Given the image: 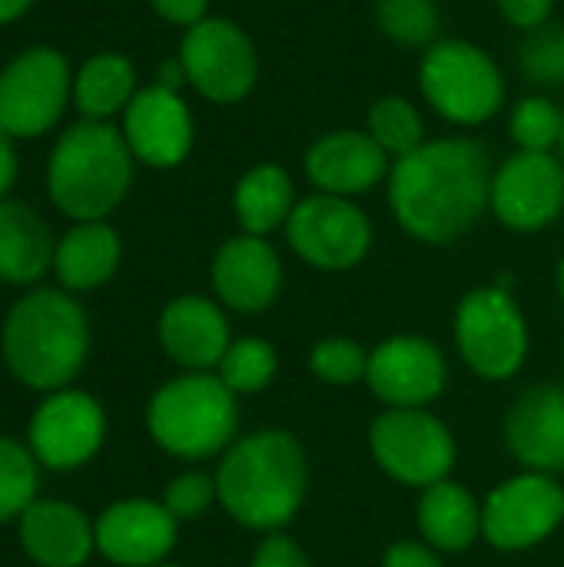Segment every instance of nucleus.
<instances>
[{
	"label": "nucleus",
	"instance_id": "31",
	"mask_svg": "<svg viewBox=\"0 0 564 567\" xmlns=\"http://www.w3.org/2000/svg\"><path fill=\"white\" fill-rule=\"evenodd\" d=\"M376 23L399 47H432L442 13L435 0H376Z\"/></svg>",
	"mask_w": 564,
	"mask_h": 567
},
{
	"label": "nucleus",
	"instance_id": "5",
	"mask_svg": "<svg viewBox=\"0 0 564 567\" xmlns=\"http://www.w3.org/2000/svg\"><path fill=\"white\" fill-rule=\"evenodd\" d=\"M146 429L173 458L199 462L223 455L239 432L236 392L213 372H183L153 392Z\"/></svg>",
	"mask_w": 564,
	"mask_h": 567
},
{
	"label": "nucleus",
	"instance_id": "2",
	"mask_svg": "<svg viewBox=\"0 0 564 567\" xmlns=\"http://www.w3.org/2000/svg\"><path fill=\"white\" fill-rule=\"evenodd\" d=\"M309 488V462L299 439L286 429H259L236 439L216 468V498L223 512L249 532L286 528Z\"/></svg>",
	"mask_w": 564,
	"mask_h": 567
},
{
	"label": "nucleus",
	"instance_id": "15",
	"mask_svg": "<svg viewBox=\"0 0 564 567\" xmlns=\"http://www.w3.org/2000/svg\"><path fill=\"white\" fill-rule=\"evenodd\" d=\"M449 382L445 355L422 336H392L369 352L366 385L389 409H425Z\"/></svg>",
	"mask_w": 564,
	"mask_h": 567
},
{
	"label": "nucleus",
	"instance_id": "34",
	"mask_svg": "<svg viewBox=\"0 0 564 567\" xmlns=\"http://www.w3.org/2000/svg\"><path fill=\"white\" fill-rule=\"evenodd\" d=\"M522 70L532 83L558 86L564 83V23H545L532 30L522 43Z\"/></svg>",
	"mask_w": 564,
	"mask_h": 567
},
{
	"label": "nucleus",
	"instance_id": "16",
	"mask_svg": "<svg viewBox=\"0 0 564 567\" xmlns=\"http://www.w3.org/2000/svg\"><path fill=\"white\" fill-rule=\"evenodd\" d=\"M120 130L133 159L153 169H173L193 150V113L176 90L160 83L136 90Z\"/></svg>",
	"mask_w": 564,
	"mask_h": 567
},
{
	"label": "nucleus",
	"instance_id": "27",
	"mask_svg": "<svg viewBox=\"0 0 564 567\" xmlns=\"http://www.w3.org/2000/svg\"><path fill=\"white\" fill-rule=\"evenodd\" d=\"M136 96V66L113 50L93 53L73 73V106L83 120H103L123 113Z\"/></svg>",
	"mask_w": 564,
	"mask_h": 567
},
{
	"label": "nucleus",
	"instance_id": "1",
	"mask_svg": "<svg viewBox=\"0 0 564 567\" xmlns=\"http://www.w3.org/2000/svg\"><path fill=\"white\" fill-rule=\"evenodd\" d=\"M492 176L482 143L469 136L425 140L389 169L392 216L419 243H455L489 209Z\"/></svg>",
	"mask_w": 564,
	"mask_h": 567
},
{
	"label": "nucleus",
	"instance_id": "3",
	"mask_svg": "<svg viewBox=\"0 0 564 567\" xmlns=\"http://www.w3.org/2000/svg\"><path fill=\"white\" fill-rule=\"evenodd\" d=\"M0 352L17 382L37 392L66 389L90 355V322L66 289L33 286L0 329Z\"/></svg>",
	"mask_w": 564,
	"mask_h": 567
},
{
	"label": "nucleus",
	"instance_id": "9",
	"mask_svg": "<svg viewBox=\"0 0 564 567\" xmlns=\"http://www.w3.org/2000/svg\"><path fill=\"white\" fill-rule=\"evenodd\" d=\"M369 452L389 478L409 488L445 482L459 458L455 435L425 409H386L369 425Z\"/></svg>",
	"mask_w": 564,
	"mask_h": 567
},
{
	"label": "nucleus",
	"instance_id": "6",
	"mask_svg": "<svg viewBox=\"0 0 564 567\" xmlns=\"http://www.w3.org/2000/svg\"><path fill=\"white\" fill-rule=\"evenodd\" d=\"M419 86L429 106L459 126L489 123L505 103L499 63L469 40H435L419 63Z\"/></svg>",
	"mask_w": 564,
	"mask_h": 567
},
{
	"label": "nucleus",
	"instance_id": "22",
	"mask_svg": "<svg viewBox=\"0 0 564 567\" xmlns=\"http://www.w3.org/2000/svg\"><path fill=\"white\" fill-rule=\"evenodd\" d=\"M20 545L33 565L83 567L96 551V532L76 505L37 498L20 515Z\"/></svg>",
	"mask_w": 564,
	"mask_h": 567
},
{
	"label": "nucleus",
	"instance_id": "28",
	"mask_svg": "<svg viewBox=\"0 0 564 567\" xmlns=\"http://www.w3.org/2000/svg\"><path fill=\"white\" fill-rule=\"evenodd\" d=\"M366 133L386 150V156H396V159L416 153V150L425 143L422 113L416 110L412 100H406V96H399V93L379 96V100L369 106Z\"/></svg>",
	"mask_w": 564,
	"mask_h": 567
},
{
	"label": "nucleus",
	"instance_id": "10",
	"mask_svg": "<svg viewBox=\"0 0 564 567\" xmlns=\"http://www.w3.org/2000/svg\"><path fill=\"white\" fill-rule=\"evenodd\" d=\"M286 239L306 266L346 272L369 256L372 223L352 199L316 193L296 203L286 223Z\"/></svg>",
	"mask_w": 564,
	"mask_h": 567
},
{
	"label": "nucleus",
	"instance_id": "12",
	"mask_svg": "<svg viewBox=\"0 0 564 567\" xmlns=\"http://www.w3.org/2000/svg\"><path fill=\"white\" fill-rule=\"evenodd\" d=\"M186 83L209 103H239L259 73L253 40L226 17H206L193 23L180 43Z\"/></svg>",
	"mask_w": 564,
	"mask_h": 567
},
{
	"label": "nucleus",
	"instance_id": "8",
	"mask_svg": "<svg viewBox=\"0 0 564 567\" xmlns=\"http://www.w3.org/2000/svg\"><path fill=\"white\" fill-rule=\"evenodd\" d=\"M73 100V70L57 47H27L0 70V133L37 140Z\"/></svg>",
	"mask_w": 564,
	"mask_h": 567
},
{
	"label": "nucleus",
	"instance_id": "44",
	"mask_svg": "<svg viewBox=\"0 0 564 567\" xmlns=\"http://www.w3.org/2000/svg\"><path fill=\"white\" fill-rule=\"evenodd\" d=\"M150 567H180V565H170V561H160V565H150Z\"/></svg>",
	"mask_w": 564,
	"mask_h": 567
},
{
	"label": "nucleus",
	"instance_id": "35",
	"mask_svg": "<svg viewBox=\"0 0 564 567\" xmlns=\"http://www.w3.org/2000/svg\"><path fill=\"white\" fill-rule=\"evenodd\" d=\"M213 502H219L216 475H206V472H183L163 492V505L176 522H196L199 515L209 512Z\"/></svg>",
	"mask_w": 564,
	"mask_h": 567
},
{
	"label": "nucleus",
	"instance_id": "29",
	"mask_svg": "<svg viewBox=\"0 0 564 567\" xmlns=\"http://www.w3.org/2000/svg\"><path fill=\"white\" fill-rule=\"evenodd\" d=\"M40 462L17 439L0 435V525L20 522V515L37 502Z\"/></svg>",
	"mask_w": 564,
	"mask_h": 567
},
{
	"label": "nucleus",
	"instance_id": "23",
	"mask_svg": "<svg viewBox=\"0 0 564 567\" xmlns=\"http://www.w3.org/2000/svg\"><path fill=\"white\" fill-rule=\"evenodd\" d=\"M123 256L120 233L106 223H76L70 226L53 249V272L60 289L66 292H90L113 279Z\"/></svg>",
	"mask_w": 564,
	"mask_h": 567
},
{
	"label": "nucleus",
	"instance_id": "4",
	"mask_svg": "<svg viewBox=\"0 0 564 567\" xmlns=\"http://www.w3.org/2000/svg\"><path fill=\"white\" fill-rule=\"evenodd\" d=\"M133 163L123 130L103 120H76L50 150V203L73 223L106 219L130 193Z\"/></svg>",
	"mask_w": 564,
	"mask_h": 567
},
{
	"label": "nucleus",
	"instance_id": "13",
	"mask_svg": "<svg viewBox=\"0 0 564 567\" xmlns=\"http://www.w3.org/2000/svg\"><path fill=\"white\" fill-rule=\"evenodd\" d=\"M106 439V412L83 389H57L37 405L27 425V449L50 472H73L96 458Z\"/></svg>",
	"mask_w": 564,
	"mask_h": 567
},
{
	"label": "nucleus",
	"instance_id": "33",
	"mask_svg": "<svg viewBox=\"0 0 564 567\" xmlns=\"http://www.w3.org/2000/svg\"><path fill=\"white\" fill-rule=\"evenodd\" d=\"M309 369L319 382L332 389L359 385L369 372V352L352 339H322L309 352Z\"/></svg>",
	"mask_w": 564,
	"mask_h": 567
},
{
	"label": "nucleus",
	"instance_id": "37",
	"mask_svg": "<svg viewBox=\"0 0 564 567\" xmlns=\"http://www.w3.org/2000/svg\"><path fill=\"white\" fill-rule=\"evenodd\" d=\"M499 10L512 27L532 33V30H539V27H545L552 20L555 0H499Z\"/></svg>",
	"mask_w": 564,
	"mask_h": 567
},
{
	"label": "nucleus",
	"instance_id": "24",
	"mask_svg": "<svg viewBox=\"0 0 564 567\" xmlns=\"http://www.w3.org/2000/svg\"><path fill=\"white\" fill-rule=\"evenodd\" d=\"M53 236L40 213L17 199H0V282L37 286L53 269Z\"/></svg>",
	"mask_w": 564,
	"mask_h": 567
},
{
	"label": "nucleus",
	"instance_id": "38",
	"mask_svg": "<svg viewBox=\"0 0 564 567\" xmlns=\"http://www.w3.org/2000/svg\"><path fill=\"white\" fill-rule=\"evenodd\" d=\"M382 567H445L439 551L429 548L425 542H396L386 558H382Z\"/></svg>",
	"mask_w": 564,
	"mask_h": 567
},
{
	"label": "nucleus",
	"instance_id": "26",
	"mask_svg": "<svg viewBox=\"0 0 564 567\" xmlns=\"http://www.w3.org/2000/svg\"><path fill=\"white\" fill-rule=\"evenodd\" d=\"M296 203L299 199H296L293 176L276 163L253 166L249 173L239 176V183L233 189V213H236L243 233L263 236V239L279 226L286 229Z\"/></svg>",
	"mask_w": 564,
	"mask_h": 567
},
{
	"label": "nucleus",
	"instance_id": "41",
	"mask_svg": "<svg viewBox=\"0 0 564 567\" xmlns=\"http://www.w3.org/2000/svg\"><path fill=\"white\" fill-rule=\"evenodd\" d=\"M156 83H160V86H166V90H176V93H180V86L186 83V70H183V60H180V56H173V60L160 63Z\"/></svg>",
	"mask_w": 564,
	"mask_h": 567
},
{
	"label": "nucleus",
	"instance_id": "32",
	"mask_svg": "<svg viewBox=\"0 0 564 567\" xmlns=\"http://www.w3.org/2000/svg\"><path fill=\"white\" fill-rule=\"evenodd\" d=\"M562 126L564 110H558L548 96H525L509 116V133L525 153H552L562 143Z\"/></svg>",
	"mask_w": 564,
	"mask_h": 567
},
{
	"label": "nucleus",
	"instance_id": "20",
	"mask_svg": "<svg viewBox=\"0 0 564 567\" xmlns=\"http://www.w3.org/2000/svg\"><path fill=\"white\" fill-rule=\"evenodd\" d=\"M505 445L525 472H564V389L535 385L512 405L505 419Z\"/></svg>",
	"mask_w": 564,
	"mask_h": 567
},
{
	"label": "nucleus",
	"instance_id": "21",
	"mask_svg": "<svg viewBox=\"0 0 564 567\" xmlns=\"http://www.w3.org/2000/svg\"><path fill=\"white\" fill-rule=\"evenodd\" d=\"M156 332L163 352L186 372L219 369L226 349L233 346L229 322L219 302L206 296H176L173 302H166Z\"/></svg>",
	"mask_w": 564,
	"mask_h": 567
},
{
	"label": "nucleus",
	"instance_id": "18",
	"mask_svg": "<svg viewBox=\"0 0 564 567\" xmlns=\"http://www.w3.org/2000/svg\"><path fill=\"white\" fill-rule=\"evenodd\" d=\"M213 292L216 299L243 316L266 312L283 289V262L279 252L263 236H233L213 256Z\"/></svg>",
	"mask_w": 564,
	"mask_h": 567
},
{
	"label": "nucleus",
	"instance_id": "30",
	"mask_svg": "<svg viewBox=\"0 0 564 567\" xmlns=\"http://www.w3.org/2000/svg\"><path fill=\"white\" fill-rule=\"evenodd\" d=\"M276 369H279V355H276L273 342L256 339V336H246V339H236L226 349L216 375L236 395H256V392L269 389V382L276 379Z\"/></svg>",
	"mask_w": 564,
	"mask_h": 567
},
{
	"label": "nucleus",
	"instance_id": "43",
	"mask_svg": "<svg viewBox=\"0 0 564 567\" xmlns=\"http://www.w3.org/2000/svg\"><path fill=\"white\" fill-rule=\"evenodd\" d=\"M558 292H562V302H564V259H562V266H558Z\"/></svg>",
	"mask_w": 564,
	"mask_h": 567
},
{
	"label": "nucleus",
	"instance_id": "45",
	"mask_svg": "<svg viewBox=\"0 0 564 567\" xmlns=\"http://www.w3.org/2000/svg\"><path fill=\"white\" fill-rule=\"evenodd\" d=\"M558 146H562V156H564V126H562V143H558Z\"/></svg>",
	"mask_w": 564,
	"mask_h": 567
},
{
	"label": "nucleus",
	"instance_id": "14",
	"mask_svg": "<svg viewBox=\"0 0 564 567\" xmlns=\"http://www.w3.org/2000/svg\"><path fill=\"white\" fill-rule=\"evenodd\" d=\"M489 209L515 233H539L564 213V166L555 153L519 150L492 176Z\"/></svg>",
	"mask_w": 564,
	"mask_h": 567
},
{
	"label": "nucleus",
	"instance_id": "40",
	"mask_svg": "<svg viewBox=\"0 0 564 567\" xmlns=\"http://www.w3.org/2000/svg\"><path fill=\"white\" fill-rule=\"evenodd\" d=\"M20 163H17V146L7 133H0V199H7L10 186L17 183Z\"/></svg>",
	"mask_w": 564,
	"mask_h": 567
},
{
	"label": "nucleus",
	"instance_id": "17",
	"mask_svg": "<svg viewBox=\"0 0 564 567\" xmlns=\"http://www.w3.org/2000/svg\"><path fill=\"white\" fill-rule=\"evenodd\" d=\"M96 551L120 567H150L166 561L176 548L180 522L166 512L163 502L150 498H126L113 502L93 522Z\"/></svg>",
	"mask_w": 564,
	"mask_h": 567
},
{
	"label": "nucleus",
	"instance_id": "11",
	"mask_svg": "<svg viewBox=\"0 0 564 567\" xmlns=\"http://www.w3.org/2000/svg\"><path fill=\"white\" fill-rule=\"evenodd\" d=\"M564 522V488L555 475L522 472L492 488L482 505V538L505 555L548 542Z\"/></svg>",
	"mask_w": 564,
	"mask_h": 567
},
{
	"label": "nucleus",
	"instance_id": "25",
	"mask_svg": "<svg viewBox=\"0 0 564 567\" xmlns=\"http://www.w3.org/2000/svg\"><path fill=\"white\" fill-rule=\"evenodd\" d=\"M416 522L422 542L445 555H462L482 538V505L465 485L449 478L422 488Z\"/></svg>",
	"mask_w": 564,
	"mask_h": 567
},
{
	"label": "nucleus",
	"instance_id": "42",
	"mask_svg": "<svg viewBox=\"0 0 564 567\" xmlns=\"http://www.w3.org/2000/svg\"><path fill=\"white\" fill-rule=\"evenodd\" d=\"M30 7H33V0H0V27H7L17 17H23Z\"/></svg>",
	"mask_w": 564,
	"mask_h": 567
},
{
	"label": "nucleus",
	"instance_id": "39",
	"mask_svg": "<svg viewBox=\"0 0 564 567\" xmlns=\"http://www.w3.org/2000/svg\"><path fill=\"white\" fill-rule=\"evenodd\" d=\"M150 7L176 27H193L209 17V0H150Z\"/></svg>",
	"mask_w": 564,
	"mask_h": 567
},
{
	"label": "nucleus",
	"instance_id": "36",
	"mask_svg": "<svg viewBox=\"0 0 564 567\" xmlns=\"http://www.w3.org/2000/svg\"><path fill=\"white\" fill-rule=\"evenodd\" d=\"M249 567H312V565H309L306 551H302L293 538H286V535L273 532V535H266V538L259 542V548H256L253 565Z\"/></svg>",
	"mask_w": 564,
	"mask_h": 567
},
{
	"label": "nucleus",
	"instance_id": "19",
	"mask_svg": "<svg viewBox=\"0 0 564 567\" xmlns=\"http://www.w3.org/2000/svg\"><path fill=\"white\" fill-rule=\"evenodd\" d=\"M386 150L366 130H332L319 136L306 153V176L319 193L359 196L389 176Z\"/></svg>",
	"mask_w": 564,
	"mask_h": 567
},
{
	"label": "nucleus",
	"instance_id": "7",
	"mask_svg": "<svg viewBox=\"0 0 564 567\" xmlns=\"http://www.w3.org/2000/svg\"><path fill=\"white\" fill-rule=\"evenodd\" d=\"M455 346L462 362L489 382H505L522 372L529 359V322L505 282L479 286L459 302Z\"/></svg>",
	"mask_w": 564,
	"mask_h": 567
}]
</instances>
